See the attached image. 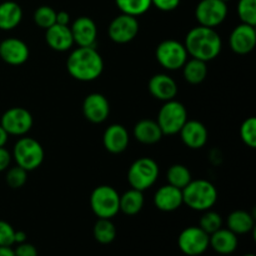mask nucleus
Segmentation results:
<instances>
[{
	"instance_id": "obj_1",
	"label": "nucleus",
	"mask_w": 256,
	"mask_h": 256,
	"mask_svg": "<svg viewBox=\"0 0 256 256\" xmlns=\"http://www.w3.org/2000/svg\"><path fill=\"white\" fill-rule=\"evenodd\" d=\"M184 46L188 55L208 62L219 56L222 42L216 30L206 26H195L185 36Z\"/></svg>"
},
{
	"instance_id": "obj_2",
	"label": "nucleus",
	"mask_w": 256,
	"mask_h": 256,
	"mask_svg": "<svg viewBox=\"0 0 256 256\" xmlns=\"http://www.w3.org/2000/svg\"><path fill=\"white\" fill-rule=\"evenodd\" d=\"M66 70L70 76L79 82L96 80L104 70V60L95 48H76L66 60Z\"/></svg>"
},
{
	"instance_id": "obj_3",
	"label": "nucleus",
	"mask_w": 256,
	"mask_h": 256,
	"mask_svg": "<svg viewBox=\"0 0 256 256\" xmlns=\"http://www.w3.org/2000/svg\"><path fill=\"white\" fill-rule=\"evenodd\" d=\"M182 192V204L195 212L210 210L218 202V190L209 180H192Z\"/></svg>"
},
{
	"instance_id": "obj_4",
	"label": "nucleus",
	"mask_w": 256,
	"mask_h": 256,
	"mask_svg": "<svg viewBox=\"0 0 256 256\" xmlns=\"http://www.w3.org/2000/svg\"><path fill=\"white\" fill-rule=\"evenodd\" d=\"M12 158L18 166L26 172H32L42 164L45 158L44 148L38 140L22 136L15 142L12 149Z\"/></svg>"
},
{
	"instance_id": "obj_5",
	"label": "nucleus",
	"mask_w": 256,
	"mask_h": 256,
	"mask_svg": "<svg viewBox=\"0 0 256 256\" xmlns=\"http://www.w3.org/2000/svg\"><path fill=\"white\" fill-rule=\"evenodd\" d=\"M159 172V165L154 159L140 158L130 165L128 170V182L132 189L144 192L156 182Z\"/></svg>"
},
{
	"instance_id": "obj_6",
	"label": "nucleus",
	"mask_w": 256,
	"mask_h": 256,
	"mask_svg": "<svg viewBox=\"0 0 256 256\" xmlns=\"http://www.w3.org/2000/svg\"><path fill=\"white\" fill-rule=\"evenodd\" d=\"M120 195L110 185H100L90 195V208L99 219H112L120 212Z\"/></svg>"
},
{
	"instance_id": "obj_7",
	"label": "nucleus",
	"mask_w": 256,
	"mask_h": 256,
	"mask_svg": "<svg viewBox=\"0 0 256 256\" xmlns=\"http://www.w3.org/2000/svg\"><path fill=\"white\" fill-rule=\"evenodd\" d=\"M188 122V112L184 104L172 99L164 102L158 114L156 122L164 135L179 134L180 129Z\"/></svg>"
},
{
	"instance_id": "obj_8",
	"label": "nucleus",
	"mask_w": 256,
	"mask_h": 256,
	"mask_svg": "<svg viewBox=\"0 0 256 256\" xmlns=\"http://www.w3.org/2000/svg\"><path fill=\"white\" fill-rule=\"evenodd\" d=\"M155 56L164 69L178 70L184 66L189 55L182 42L174 39H166L156 46Z\"/></svg>"
},
{
	"instance_id": "obj_9",
	"label": "nucleus",
	"mask_w": 256,
	"mask_h": 256,
	"mask_svg": "<svg viewBox=\"0 0 256 256\" xmlns=\"http://www.w3.org/2000/svg\"><path fill=\"white\" fill-rule=\"evenodd\" d=\"M178 246L186 256H200L209 249V234L200 226L185 228L178 238Z\"/></svg>"
},
{
	"instance_id": "obj_10",
	"label": "nucleus",
	"mask_w": 256,
	"mask_h": 256,
	"mask_svg": "<svg viewBox=\"0 0 256 256\" xmlns=\"http://www.w3.org/2000/svg\"><path fill=\"white\" fill-rule=\"evenodd\" d=\"M228 16V5L222 0H200L195 8V18L202 26L215 29Z\"/></svg>"
},
{
	"instance_id": "obj_11",
	"label": "nucleus",
	"mask_w": 256,
	"mask_h": 256,
	"mask_svg": "<svg viewBox=\"0 0 256 256\" xmlns=\"http://www.w3.org/2000/svg\"><path fill=\"white\" fill-rule=\"evenodd\" d=\"M32 124H34V120L29 110L20 106L8 109L0 120L2 129L9 135H14V136H24L30 132Z\"/></svg>"
},
{
	"instance_id": "obj_12",
	"label": "nucleus",
	"mask_w": 256,
	"mask_h": 256,
	"mask_svg": "<svg viewBox=\"0 0 256 256\" xmlns=\"http://www.w3.org/2000/svg\"><path fill=\"white\" fill-rule=\"evenodd\" d=\"M139 32V22L135 16L120 14L112 20L108 34L112 42L116 44H128L136 38Z\"/></svg>"
},
{
	"instance_id": "obj_13",
	"label": "nucleus",
	"mask_w": 256,
	"mask_h": 256,
	"mask_svg": "<svg viewBox=\"0 0 256 256\" xmlns=\"http://www.w3.org/2000/svg\"><path fill=\"white\" fill-rule=\"evenodd\" d=\"M82 114L88 122L92 124H102L109 118V100L100 92H92L85 96L82 102Z\"/></svg>"
},
{
	"instance_id": "obj_14",
	"label": "nucleus",
	"mask_w": 256,
	"mask_h": 256,
	"mask_svg": "<svg viewBox=\"0 0 256 256\" xmlns=\"http://www.w3.org/2000/svg\"><path fill=\"white\" fill-rule=\"evenodd\" d=\"M230 49L239 55H246L252 52L256 46L255 26L242 22L234 28L229 36Z\"/></svg>"
},
{
	"instance_id": "obj_15",
	"label": "nucleus",
	"mask_w": 256,
	"mask_h": 256,
	"mask_svg": "<svg viewBox=\"0 0 256 256\" xmlns=\"http://www.w3.org/2000/svg\"><path fill=\"white\" fill-rule=\"evenodd\" d=\"M29 46L18 38H8L0 42V59L12 66H19L29 59Z\"/></svg>"
},
{
	"instance_id": "obj_16",
	"label": "nucleus",
	"mask_w": 256,
	"mask_h": 256,
	"mask_svg": "<svg viewBox=\"0 0 256 256\" xmlns=\"http://www.w3.org/2000/svg\"><path fill=\"white\" fill-rule=\"evenodd\" d=\"M74 44L80 48H95L98 38V26L89 16H79L70 26Z\"/></svg>"
},
{
	"instance_id": "obj_17",
	"label": "nucleus",
	"mask_w": 256,
	"mask_h": 256,
	"mask_svg": "<svg viewBox=\"0 0 256 256\" xmlns=\"http://www.w3.org/2000/svg\"><path fill=\"white\" fill-rule=\"evenodd\" d=\"M182 142L190 149H202L209 138L206 126L198 120H188L179 132Z\"/></svg>"
},
{
	"instance_id": "obj_18",
	"label": "nucleus",
	"mask_w": 256,
	"mask_h": 256,
	"mask_svg": "<svg viewBox=\"0 0 256 256\" xmlns=\"http://www.w3.org/2000/svg\"><path fill=\"white\" fill-rule=\"evenodd\" d=\"M130 136L126 128L120 124H112L105 129L102 145L112 154H122L129 146Z\"/></svg>"
},
{
	"instance_id": "obj_19",
	"label": "nucleus",
	"mask_w": 256,
	"mask_h": 256,
	"mask_svg": "<svg viewBox=\"0 0 256 256\" xmlns=\"http://www.w3.org/2000/svg\"><path fill=\"white\" fill-rule=\"evenodd\" d=\"M45 42L50 49L60 52L70 50L74 45V39L69 25H60L56 22L45 30Z\"/></svg>"
},
{
	"instance_id": "obj_20",
	"label": "nucleus",
	"mask_w": 256,
	"mask_h": 256,
	"mask_svg": "<svg viewBox=\"0 0 256 256\" xmlns=\"http://www.w3.org/2000/svg\"><path fill=\"white\" fill-rule=\"evenodd\" d=\"M154 205L160 212H175L182 205V189H178L169 184L162 185L154 194Z\"/></svg>"
},
{
	"instance_id": "obj_21",
	"label": "nucleus",
	"mask_w": 256,
	"mask_h": 256,
	"mask_svg": "<svg viewBox=\"0 0 256 256\" xmlns=\"http://www.w3.org/2000/svg\"><path fill=\"white\" fill-rule=\"evenodd\" d=\"M149 92L155 99L169 102L178 94V84L168 74H155L149 80Z\"/></svg>"
},
{
	"instance_id": "obj_22",
	"label": "nucleus",
	"mask_w": 256,
	"mask_h": 256,
	"mask_svg": "<svg viewBox=\"0 0 256 256\" xmlns=\"http://www.w3.org/2000/svg\"><path fill=\"white\" fill-rule=\"evenodd\" d=\"M239 240L238 235L230 232L229 229L220 228L215 232L209 235V248L220 255H230L238 249Z\"/></svg>"
},
{
	"instance_id": "obj_23",
	"label": "nucleus",
	"mask_w": 256,
	"mask_h": 256,
	"mask_svg": "<svg viewBox=\"0 0 256 256\" xmlns=\"http://www.w3.org/2000/svg\"><path fill=\"white\" fill-rule=\"evenodd\" d=\"M132 134L138 142L145 145L156 144L164 136L158 122L152 119H142L138 122L132 130Z\"/></svg>"
},
{
	"instance_id": "obj_24",
	"label": "nucleus",
	"mask_w": 256,
	"mask_h": 256,
	"mask_svg": "<svg viewBox=\"0 0 256 256\" xmlns=\"http://www.w3.org/2000/svg\"><path fill=\"white\" fill-rule=\"evenodd\" d=\"M22 19V10L18 2L8 0L0 4V30L15 29Z\"/></svg>"
},
{
	"instance_id": "obj_25",
	"label": "nucleus",
	"mask_w": 256,
	"mask_h": 256,
	"mask_svg": "<svg viewBox=\"0 0 256 256\" xmlns=\"http://www.w3.org/2000/svg\"><path fill=\"white\" fill-rule=\"evenodd\" d=\"M228 229L236 235L249 234L255 229L254 215L245 210H235L228 216Z\"/></svg>"
},
{
	"instance_id": "obj_26",
	"label": "nucleus",
	"mask_w": 256,
	"mask_h": 256,
	"mask_svg": "<svg viewBox=\"0 0 256 256\" xmlns=\"http://www.w3.org/2000/svg\"><path fill=\"white\" fill-rule=\"evenodd\" d=\"M144 206V195L142 192H139L136 189H130L125 192L124 194L120 195L119 208L120 212H124L125 215H136L142 212Z\"/></svg>"
},
{
	"instance_id": "obj_27",
	"label": "nucleus",
	"mask_w": 256,
	"mask_h": 256,
	"mask_svg": "<svg viewBox=\"0 0 256 256\" xmlns=\"http://www.w3.org/2000/svg\"><path fill=\"white\" fill-rule=\"evenodd\" d=\"M182 69L184 79L192 85L202 84L208 76L206 62L199 59H194V58H192L190 60L188 59Z\"/></svg>"
},
{
	"instance_id": "obj_28",
	"label": "nucleus",
	"mask_w": 256,
	"mask_h": 256,
	"mask_svg": "<svg viewBox=\"0 0 256 256\" xmlns=\"http://www.w3.org/2000/svg\"><path fill=\"white\" fill-rule=\"evenodd\" d=\"M92 235L99 244H112L116 238V228L112 219H98L92 228Z\"/></svg>"
},
{
	"instance_id": "obj_29",
	"label": "nucleus",
	"mask_w": 256,
	"mask_h": 256,
	"mask_svg": "<svg viewBox=\"0 0 256 256\" xmlns=\"http://www.w3.org/2000/svg\"><path fill=\"white\" fill-rule=\"evenodd\" d=\"M168 184L178 188V189H184L190 182H192V172L185 165L174 164L168 169L166 172Z\"/></svg>"
},
{
	"instance_id": "obj_30",
	"label": "nucleus",
	"mask_w": 256,
	"mask_h": 256,
	"mask_svg": "<svg viewBox=\"0 0 256 256\" xmlns=\"http://www.w3.org/2000/svg\"><path fill=\"white\" fill-rule=\"evenodd\" d=\"M115 4L122 14L140 16L152 6V0H115Z\"/></svg>"
},
{
	"instance_id": "obj_31",
	"label": "nucleus",
	"mask_w": 256,
	"mask_h": 256,
	"mask_svg": "<svg viewBox=\"0 0 256 256\" xmlns=\"http://www.w3.org/2000/svg\"><path fill=\"white\" fill-rule=\"evenodd\" d=\"M56 20V12L52 6L42 5L34 12V22L42 29L46 30L52 25L55 24Z\"/></svg>"
},
{
	"instance_id": "obj_32",
	"label": "nucleus",
	"mask_w": 256,
	"mask_h": 256,
	"mask_svg": "<svg viewBox=\"0 0 256 256\" xmlns=\"http://www.w3.org/2000/svg\"><path fill=\"white\" fill-rule=\"evenodd\" d=\"M199 226L204 230L206 234H212L220 228H222V218L219 212H212V210H206L200 218Z\"/></svg>"
},
{
	"instance_id": "obj_33",
	"label": "nucleus",
	"mask_w": 256,
	"mask_h": 256,
	"mask_svg": "<svg viewBox=\"0 0 256 256\" xmlns=\"http://www.w3.org/2000/svg\"><path fill=\"white\" fill-rule=\"evenodd\" d=\"M238 14L244 24L256 25V0H239Z\"/></svg>"
},
{
	"instance_id": "obj_34",
	"label": "nucleus",
	"mask_w": 256,
	"mask_h": 256,
	"mask_svg": "<svg viewBox=\"0 0 256 256\" xmlns=\"http://www.w3.org/2000/svg\"><path fill=\"white\" fill-rule=\"evenodd\" d=\"M240 138L246 146L256 148V119L254 116L248 118L240 126Z\"/></svg>"
},
{
	"instance_id": "obj_35",
	"label": "nucleus",
	"mask_w": 256,
	"mask_h": 256,
	"mask_svg": "<svg viewBox=\"0 0 256 256\" xmlns=\"http://www.w3.org/2000/svg\"><path fill=\"white\" fill-rule=\"evenodd\" d=\"M26 180L28 172L22 169V168L18 166V165L10 168L6 172V176H5V182H6V184L12 189H20V188L24 186Z\"/></svg>"
},
{
	"instance_id": "obj_36",
	"label": "nucleus",
	"mask_w": 256,
	"mask_h": 256,
	"mask_svg": "<svg viewBox=\"0 0 256 256\" xmlns=\"http://www.w3.org/2000/svg\"><path fill=\"white\" fill-rule=\"evenodd\" d=\"M15 229L8 222L0 220V246H12L14 245Z\"/></svg>"
},
{
	"instance_id": "obj_37",
	"label": "nucleus",
	"mask_w": 256,
	"mask_h": 256,
	"mask_svg": "<svg viewBox=\"0 0 256 256\" xmlns=\"http://www.w3.org/2000/svg\"><path fill=\"white\" fill-rule=\"evenodd\" d=\"M15 256H38V250L30 242H22L18 244V246L14 249Z\"/></svg>"
},
{
	"instance_id": "obj_38",
	"label": "nucleus",
	"mask_w": 256,
	"mask_h": 256,
	"mask_svg": "<svg viewBox=\"0 0 256 256\" xmlns=\"http://www.w3.org/2000/svg\"><path fill=\"white\" fill-rule=\"evenodd\" d=\"M152 5L162 12H172L180 5V0H152Z\"/></svg>"
},
{
	"instance_id": "obj_39",
	"label": "nucleus",
	"mask_w": 256,
	"mask_h": 256,
	"mask_svg": "<svg viewBox=\"0 0 256 256\" xmlns=\"http://www.w3.org/2000/svg\"><path fill=\"white\" fill-rule=\"evenodd\" d=\"M10 162H12V154L4 146L0 148V172L9 168Z\"/></svg>"
},
{
	"instance_id": "obj_40",
	"label": "nucleus",
	"mask_w": 256,
	"mask_h": 256,
	"mask_svg": "<svg viewBox=\"0 0 256 256\" xmlns=\"http://www.w3.org/2000/svg\"><path fill=\"white\" fill-rule=\"evenodd\" d=\"M56 24L60 25H69L70 22V15L66 12H56Z\"/></svg>"
},
{
	"instance_id": "obj_41",
	"label": "nucleus",
	"mask_w": 256,
	"mask_h": 256,
	"mask_svg": "<svg viewBox=\"0 0 256 256\" xmlns=\"http://www.w3.org/2000/svg\"><path fill=\"white\" fill-rule=\"evenodd\" d=\"M26 232L22 230H15L14 234V244H22V242H26Z\"/></svg>"
},
{
	"instance_id": "obj_42",
	"label": "nucleus",
	"mask_w": 256,
	"mask_h": 256,
	"mask_svg": "<svg viewBox=\"0 0 256 256\" xmlns=\"http://www.w3.org/2000/svg\"><path fill=\"white\" fill-rule=\"evenodd\" d=\"M8 139H9V134L0 125V148L5 146V144L8 142Z\"/></svg>"
},
{
	"instance_id": "obj_43",
	"label": "nucleus",
	"mask_w": 256,
	"mask_h": 256,
	"mask_svg": "<svg viewBox=\"0 0 256 256\" xmlns=\"http://www.w3.org/2000/svg\"><path fill=\"white\" fill-rule=\"evenodd\" d=\"M0 256H15L12 246H0Z\"/></svg>"
},
{
	"instance_id": "obj_44",
	"label": "nucleus",
	"mask_w": 256,
	"mask_h": 256,
	"mask_svg": "<svg viewBox=\"0 0 256 256\" xmlns=\"http://www.w3.org/2000/svg\"><path fill=\"white\" fill-rule=\"evenodd\" d=\"M242 256H255L254 254H245V255H242Z\"/></svg>"
},
{
	"instance_id": "obj_45",
	"label": "nucleus",
	"mask_w": 256,
	"mask_h": 256,
	"mask_svg": "<svg viewBox=\"0 0 256 256\" xmlns=\"http://www.w3.org/2000/svg\"><path fill=\"white\" fill-rule=\"evenodd\" d=\"M222 2H230V0H222Z\"/></svg>"
}]
</instances>
